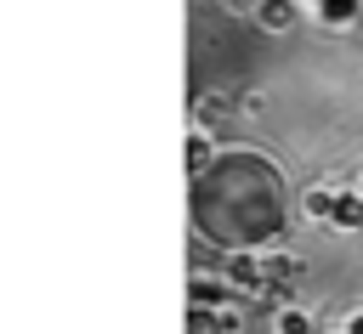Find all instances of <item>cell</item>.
<instances>
[{
    "mask_svg": "<svg viewBox=\"0 0 363 334\" xmlns=\"http://www.w3.org/2000/svg\"><path fill=\"white\" fill-rule=\"evenodd\" d=\"M318 11H323L329 23H346V17H357V0H323Z\"/></svg>",
    "mask_w": 363,
    "mask_h": 334,
    "instance_id": "2",
    "label": "cell"
},
{
    "mask_svg": "<svg viewBox=\"0 0 363 334\" xmlns=\"http://www.w3.org/2000/svg\"><path fill=\"white\" fill-rule=\"evenodd\" d=\"M261 17H267V23H272V28H284V23H289V6H284V0H272V6H267V11H261Z\"/></svg>",
    "mask_w": 363,
    "mask_h": 334,
    "instance_id": "4",
    "label": "cell"
},
{
    "mask_svg": "<svg viewBox=\"0 0 363 334\" xmlns=\"http://www.w3.org/2000/svg\"><path fill=\"white\" fill-rule=\"evenodd\" d=\"M278 334H306V317H301V311H284V317H278Z\"/></svg>",
    "mask_w": 363,
    "mask_h": 334,
    "instance_id": "3",
    "label": "cell"
},
{
    "mask_svg": "<svg viewBox=\"0 0 363 334\" xmlns=\"http://www.w3.org/2000/svg\"><path fill=\"white\" fill-rule=\"evenodd\" d=\"M306 209H312V215H329V209H335V198H329V192H312V198H306Z\"/></svg>",
    "mask_w": 363,
    "mask_h": 334,
    "instance_id": "5",
    "label": "cell"
},
{
    "mask_svg": "<svg viewBox=\"0 0 363 334\" xmlns=\"http://www.w3.org/2000/svg\"><path fill=\"white\" fill-rule=\"evenodd\" d=\"M318 6H323V0H318Z\"/></svg>",
    "mask_w": 363,
    "mask_h": 334,
    "instance_id": "7",
    "label": "cell"
},
{
    "mask_svg": "<svg viewBox=\"0 0 363 334\" xmlns=\"http://www.w3.org/2000/svg\"><path fill=\"white\" fill-rule=\"evenodd\" d=\"M346 334H363V317H357V323H352V328H346Z\"/></svg>",
    "mask_w": 363,
    "mask_h": 334,
    "instance_id": "6",
    "label": "cell"
},
{
    "mask_svg": "<svg viewBox=\"0 0 363 334\" xmlns=\"http://www.w3.org/2000/svg\"><path fill=\"white\" fill-rule=\"evenodd\" d=\"M329 221H335V226H363V198H352V192H346V198H335Z\"/></svg>",
    "mask_w": 363,
    "mask_h": 334,
    "instance_id": "1",
    "label": "cell"
}]
</instances>
